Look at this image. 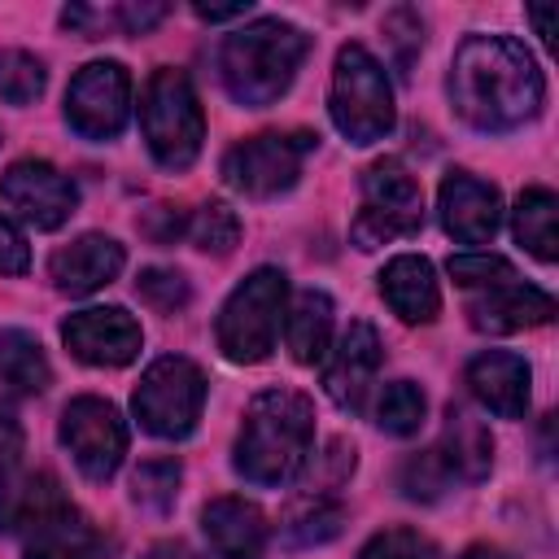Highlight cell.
<instances>
[{"instance_id":"6da1fadb","label":"cell","mask_w":559,"mask_h":559,"mask_svg":"<svg viewBox=\"0 0 559 559\" xmlns=\"http://www.w3.org/2000/svg\"><path fill=\"white\" fill-rule=\"evenodd\" d=\"M542 70L520 39L467 35L450 66V100L476 131H511L542 109Z\"/></svg>"},{"instance_id":"7a4b0ae2","label":"cell","mask_w":559,"mask_h":559,"mask_svg":"<svg viewBox=\"0 0 559 559\" xmlns=\"http://www.w3.org/2000/svg\"><path fill=\"white\" fill-rule=\"evenodd\" d=\"M314 441V406L306 393L266 389L249 402L231 467L249 485H284L301 472Z\"/></svg>"},{"instance_id":"3957f363","label":"cell","mask_w":559,"mask_h":559,"mask_svg":"<svg viewBox=\"0 0 559 559\" xmlns=\"http://www.w3.org/2000/svg\"><path fill=\"white\" fill-rule=\"evenodd\" d=\"M306 48L310 39L297 26L280 17H258L223 39V52H218L223 83L240 105L262 109L288 92V83L297 79V66L306 61Z\"/></svg>"},{"instance_id":"277c9868","label":"cell","mask_w":559,"mask_h":559,"mask_svg":"<svg viewBox=\"0 0 559 559\" xmlns=\"http://www.w3.org/2000/svg\"><path fill=\"white\" fill-rule=\"evenodd\" d=\"M140 131L157 166L188 170L197 162L201 140H205V118H201L197 92L183 70H170V66L153 70L140 96Z\"/></svg>"},{"instance_id":"5b68a950","label":"cell","mask_w":559,"mask_h":559,"mask_svg":"<svg viewBox=\"0 0 559 559\" xmlns=\"http://www.w3.org/2000/svg\"><path fill=\"white\" fill-rule=\"evenodd\" d=\"M332 122L349 144H376L393 131V87L384 79V66L362 48L345 44L332 66Z\"/></svg>"},{"instance_id":"8992f818","label":"cell","mask_w":559,"mask_h":559,"mask_svg":"<svg viewBox=\"0 0 559 559\" xmlns=\"http://www.w3.org/2000/svg\"><path fill=\"white\" fill-rule=\"evenodd\" d=\"M284 301H288V280H284V271L258 266L245 284L231 288V297H227L223 310H218V323H214L218 349H223L231 362H262V358L275 349Z\"/></svg>"},{"instance_id":"52a82bcc","label":"cell","mask_w":559,"mask_h":559,"mask_svg":"<svg viewBox=\"0 0 559 559\" xmlns=\"http://www.w3.org/2000/svg\"><path fill=\"white\" fill-rule=\"evenodd\" d=\"M135 419L144 432L162 437V441H179L197 428L201 406H205V376L197 362L166 354L157 362H148V371L135 384Z\"/></svg>"},{"instance_id":"ba28073f","label":"cell","mask_w":559,"mask_h":559,"mask_svg":"<svg viewBox=\"0 0 559 559\" xmlns=\"http://www.w3.org/2000/svg\"><path fill=\"white\" fill-rule=\"evenodd\" d=\"M424 223V192L397 157H380L362 175V210L354 218V245L380 249L389 240L415 236Z\"/></svg>"},{"instance_id":"9c48e42d","label":"cell","mask_w":559,"mask_h":559,"mask_svg":"<svg viewBox=\"0 0 559 559\" xmlns=\"http://www.w3.org/2000/svg\"><path fill=\"white\" fill-rule=\"evenodd\" d=\"M310 148H314V135H306V131H297V135H280V131L253 135V140L227 148V157H223V179H227L236 192L258 197V201L280 197V192H288V188L297 183L301 162H306Z\"/></svg>"},{"instance_id":"30bf717a","label":"cell","mask_w":559,"mask_h":559,"mask_svg":"<svg viewBox=\"0 0 559 559\" xmlns=\"http://www.w3.org/2000/svg\"><path fill=\"white\" fill-rule=\"evenodd\" d=\"M61 445L87 480H109L127 454V424L114 402L83 393L61 411Z\"/></svg>"},{"instance_id":"8fae6325","label":"cell","mask_w":559,"mask_h":559,"mask_svg":"<svg viewBox=\"0 0 559 559\" xmlns=\"http://www.w3.org/2000/svg\"><path fill=\"white\" fill-rule=\"evenodd\" d=\"M131 114V74L122 61H87L66 87V118L87 140H114Z\"/></svg>"},{"instance_id":"7c38bea8","label":"cell","mask_w":559,"mask_h":559,"mask_svg":"<svg viewBox=\"0 0 559 559\" xmlns=\"http://www.w3.org/2000/svg\"><path fill=\"white\" fill-rule=\"evenodd\" d=\"M0 201L31 227L39 231H52L61 227L74 205H79V188L74 179H66L52 162H39V157H26V162H13L0 179Z\"/></svg>"},{"instance_id":"4fadbf2b","label":"cell","mask_w":559,"mask_h":559,"mask_svg":"<svg viewBox=\"0 0 559 559\" xmlns=\"http://www.w3.org/2000/svg\"><path fill=\"white\" fill-rule=\"evenodd\" d=\"M61 341L87 367H127L140 354L144 332L122 306H92L61 323Z\"/></svg>"},{"instance_id":"5bb4252c","label":"cell","mask_w":559,"mask_h":559,"mask_svg":"<svg viewBox=\"0 0 559 559\" xmlns=\"http://www.w3.org/2000/svg\"><path fill=\"white\" fill-rule=\"evenodd\" d=\"M441 223L459 245H489L498 223H502V197L493 183L467 175V170H450L441 179Z\"/></svg>"},{"instance_id":"9a60e30c","label":"cell","mask_w":559,"mask_h":559,"mask_svg":"<svg viewBox=\"0 0 559 559\" xmlns=\"http://www.w3.org/2000/svg\"><path fill=\"white\" fill-rule=\"evenodd\" d=\"M380 358H384V349H380L376 328L367 319H354L341 332V341H336V349H332V358L323 367L328 397L341 411H362V397H367V389H371V380L380 371Z\"/></svg>"},{"instance_id":"2e32d148","label":"cell","mask_w":559,"mask_h":559,"mask_svg":"<svg viewBox=\"0 0 559 559\" xmlns=\"http://www.w3.org/2000/svg\"><path fill=\"white\" fill-rule=\"evenodd\" d=\"M550 319H555V297L524 284L520 275L502 280V284H489L467 301V323L476 332H489V336H507V332L537 328V323H550Z\"/></svg>"},{"instance_id":"e0dca14e","label":"cell","mask_w":559,"mask_h":559,"mask_svg":"<svg viewBox=\"0 0 559 559\" xmlns=\"http://www.w3.org/2000/svg\"><path fill=\"white\" fill-rule=\"evenodd\" d=\"M122 262H127V253H122V245H118L114 236L87 231V236H79V240H70L66 249L52 253L48 275H52V284H57L61 293L83 297V293L105 288V284L122 271Z\"/></svg>"},{"instance_id":"ac0fdd59","label":"cell","mask_w":559,"mask_h":559,"mask_svg":"<svg viewBox=\"0 0 559 559\" xmlns=\"http://www.w3.org/2000/svg\"><path fill=\"white\" fill-rule=\"evenodd\" d=\"M467 389L485 411L520 419L528 411V362L507 349H485L467 362Z\"/></svg>"},{"instance_id":"d6986e66","label":"cell","mask_w":559,"mask_h":559,"mask_svg":"<svg viewBox=\"0 0 559 559\" xmlns=\"http://www.w3.org/2000/svg\"><path fill=\"white\" fill-rule=\"evenodd\" d=\"M201 528L214 559H262L266 550V515L245 498H214L201 511Z\"/></svg>"},{"instance_id":"ffe728a7","label":"cell","mask_w":559,"mask_h":559,"mask_svg":"<svg viewBox=\"0 0 559 559\" xmlns=\"http://www.w3.org/2000/svg\"><path fill=\"white\" fill-rule=\"evenodd\" d=\"M380 293L389 301V310L402 323H432L441 310V293H437V275L432 262L419 253H397L384 271H380Z\"/></svg>"},{"instance_id":"44dd1931","label":"cell","mask_w":559,"mask_h":559,"mask_svg":"<svg viewBox=\"0 0 559 559\" xmlns=\"http://www.w3.org/2000/svg\"><path fill=\"white\" fill-rule=\"evenodd\" d=\"M57 507H66V493L52 472H17L0 480V528L4 533H26Z\"/></svg>"},{"instance_id":"7402d4cb","label":"cell","mask_w":559,"mask_h":559,"mask_svg":"<svg viewBox=\"0 0 559 559\" xmlns=\"http://www.w3.org/2000/svg\"><path fill=\"white\" fill-rule=\"evenodd\" d=\"M437 459L445 463V472L454 480H480V476H489V463H493V437H489V428L480 419H472L467 411L450 406Z\"/></svg>"},{"instance_id":"603a6c76","label":"cell","mask_w":559,"mask_h":559,"mask_svg":"<svg viewBox=\"0 0 559 559\" xmlns=\"http://www.w3.org/2000/svg\"><path fill=\"white\" fill-rule=\"evenodd\" d=\"M284 341H288V354L301 362V367H314L328 358V341H332V297L328 293H297L293 310L284 314Z\"/></svg>"},{"instance_id":"cb8c5ba5","label":"cell","mask_w":559,"mask_h":559,"mask_svg":"<svg viewBox=\"0 0 559 559\" xmlns=\"http://www.w3.org/2000/svg\"><path fill=\"white\" fill-rule=\"evenodd\" d=\"M92 550L96 533L70 502L26 528V559H92Z\"/></svg>"},{"instance_id":"d4e9b609","label":"cell","mask_w":559,"mask_h":559,"mask_svg":"<svg viewBox=\"0 0 559 559\" xmlns=\"http://www.w3.org/2000/svg\"><path fill=\"white\" fill-rule=\"evenodd\" d=\"M511 227H515V240L533 258H542V262L559 258V201H555V192L524 188L515 210H511Z\"/></svg>"},{"instance_id":"484cf974","label":"cell","mask_w":559,"mask_h":559,"mask_svg":"<svg viewBox=\"0 0 559 559\" xmlns=\"http://www.w3.org/2000/svg\"><path fill=\"white\" fill-rule=\"evenodd\" d=\"M52 380V367L39 349V341L22 328H4L0 332V384L17 389V393H44Z\"/></svg>"},{"instance_id":"4316f807","label":"cell","mask_w":559,"mask_h":559,"mask_svg":"<svg viewBox=\"0 0 559 559\" xmlns=\"http://www.w3.org/2000/svg\"><path fill=\"white\" fill-rule=\"evenodd\" d=\"M280 524H284V537H288L293 546H323V542H332V537L341 533L345 507L332 502V498H323V493H306V498H297V502L284 511Z\"/></svg>"},{"instance_id":"83f0119b","label":"cell","mask_w":559,"mask_h":559,"mask_svg":"<svg viewBox=\"0 0 559 559\" xmlns=\"http://www.w3.org/2000/svg\"><path fill=\"white\" fill-rule=\"evenodd\" d=\"M424 411H428V402H424L419 384H411V380H393V384H384L380 397H376V424H380V432H389V437H411V432H419Z\"/></svg>"},{"instance_id":"f1b7e54d","label":"cell","mask_w":559,"mask_h":559,"mask_svg":"<svg viewBox=\"0 0 559 559\" xmlns=\"http://www.w3.org/2000/svg\"><path fill=\"white\" fill-rule=\"evenodd\" d=\"M188 236H192L197 249L223 258V253H231L236 240H240V218H236L231 205H223V201H205V205L188 218Z\"/></svg>"},{"instance_id":"f546056e","label":"cell","mask_w":559,"mask_h":559,"mask_svg":"<svg viewBox=\"0 0 559 559\" xmlns=\"http://www.w3.org/2000/svg\"><path fill=\"white\" fill-rule=\"evenodd\" d=\"M179 480H183V472H179L175 459H148V463H140L135 476H131V498H135L140 507H148V511L162 515V511L175 507Z\"/></svg>"},{"instance_id":"4dcf8cb0","label":"cell","mask_w":559,"mask_h":559,"mask_svg":"<svg viewBox=\"0 0 559 559\" xmlns=\"http://www.w3.org/2000/svg\"><path fill=\"white\" fill-rule=\"evenodd\" d=\"M44 61L26 48H0V96L9 105H31L44 92Z\"/></svg>"},{"instance_id":"1f68e13d","label":"cell","mask_w":559,"mask_h":559,"mask_svg":"<svg viewBox=\"0 0 559 559\" xmlns=\"http://www.w3.org/2000/svg\"><path fill=\"white\" fill-rule=\"evenodd\" d=\"M135 293H140V301H148L153 310H162V314H175V310H183L188 306V280L179 275V271H170V266H144L140 275H135Z\"/></svg>"},{"instance_id":"d6a6232c","label":"cell","mask_w":559,"mask_h":559,"mask_svg":"<svg viewBox=\"0 0 559 559\" xmlns=\"http://www.w3.org/2000/svg\"><path fill=\"white\" fill-rule=\"evenodd\" d=\"M450 480H454V476L445 472V463L437 459V450H428V454H411V459L402 463V493L415 498V502H432V498H441Z\"/></svg>"},{"instance_id":"836d02e7","label":"cell","mask_w":559,"mask_h":559,"mask_svg":"<svg viewBox=\"0 0 559 559\" xmlns=\"http://www.w3.org/2000/svg\"><path fill=\"white\" fill-rule=\"evenodd\" d=\"M450 280L463 284V288H489V284H502V280H515V266L498 253H454L450 258Z\"/></svg>"},{"instance_id":"e575fe53","label":"cell","mask_w":559,"mask_h":559,"mask_svg":"<svg viewBox=\"0 0 559 559\" xmlns=\"http://www.w3.org/2000/svg\"><path fill=\"white\" fill-rule=\"evenodd\" d=\"M384 39L393 44V61H397V70L406 74L411 61H415V52H419V44H424V22H419V13L406 9V4L389 9V13H384Z\"/></svg>"},{"instance_id":"d590c367","label":"cell","mask_w":559,"mask_h":559,"mask_svg":"<svg viewBox=\"0 0 559 559\" xmlns=\"http://www.w3.org/2000/svg\"><path fill=\"white\" fill-rule=\"evenodd\" d=\"M358 559H437V546L411 528H384L358 550Z\"/></svg>"},{"instance_id":"8d00e7d4","label":"cell","mask_w":559,"mask_h":559,"mask_svg":"<svg viewBox=\"0 0 559 559\" xmlns=\"http://www.w3.org/2000/svg\"><path fill=\"white\" fill-rule=\"evenodd\" d=\"M135 227H140V236L153 240V245H170V240H179V236L188 231V223H183V214H179L175 205H148V210L135 218Z\"/></svg>"},{"instance_id":"74e56055","label":"cell","mask_w":559,"mask_h":559,"mask_svg":"<svg viewBox=\"0 0 559 559\" xmlns=\"http://www.w3.org/2000/svg\"><path fill=\"white\" fill-rule=\"evenodd\" d=\"M26 266H31V249L22 231L9 218H0V275H22Z\"/></svg>"},{"instance_id":"f35d334b","label":"cell","mask_w":559,"mask_h":559,"mask_svg":"<svg viewBox=\"0 0 559 559\" xmlns=\"http://www.w3.org/2000/svg\"><path fill=\"white\" fill-rule=\"evenodd\" d=\"M17 454H22V424H17L13 406L0 397V472H4V467H13V463H17Z\"/></svg>"},{"instance_id":"ab89813d","label":"cell","mask_w":559,"mask_h":559,"mask_svg":"<svg viewBox=\"0 0 559 559\" xmlns=\"http://www.w3.org/2000/svg\"><path fill=\"white\" fill-rule=\"evenodd\" d=\"M166 17V4H118L114 9V22L127 26L131 35H144L148 26H157Z\"/></svg>"},{"instance_id":"60d3db41","label":"cell","mask_w":559,"mask_h":559,"mask_svg":"<svg viewBox=\"0 0 559 559\" xmlns=\"http://www.w3.org/2000/svg\"><path fill=\"white\" fill-rule=\"evenodd\" d=\"M249 4H197V17L201 22H231V17H245Z\"/></svg>"},{"instance_id":"b9f144b4","label":"cell","mask_w":559,"mask_h":559,"mask_svg":"<svg viewBox=\"0 0 559 559\" xmlns=\"http://www.w3.org/2000/svg\"><path fill=\"white\" fill-rule=\"evenodd\" d=\"M140 559H183V550H179L175 542H157V546H148Z\"/></svg>"},{"instance_id":"7bdbcfd3","label":"cell","mask_w":559,"mask_h":559,"mask_svg":"<svg viewBox=\"0 0 559 559\" xmlns=\"http://www.w3.org/2000/svg\"><path fill=\"white\" fill-rule=\"evenodd\" d=\"M463 559H511L507 550H498V546H472Z\"/></svg>"},{"instance_id":"ee69618b","label":"cell","mask_w":559,"mask_h":559,"mask_svg":"<svg viewBox=\"0 0 559 559\" xmlns=\"http://www.w3.org/2000/svg\"><path fill=\"white\" fill-rule=\"evenodd\" d=\"M533 22H537V35L550 44V9H533Z\"/></svg>"}]
</instances>
